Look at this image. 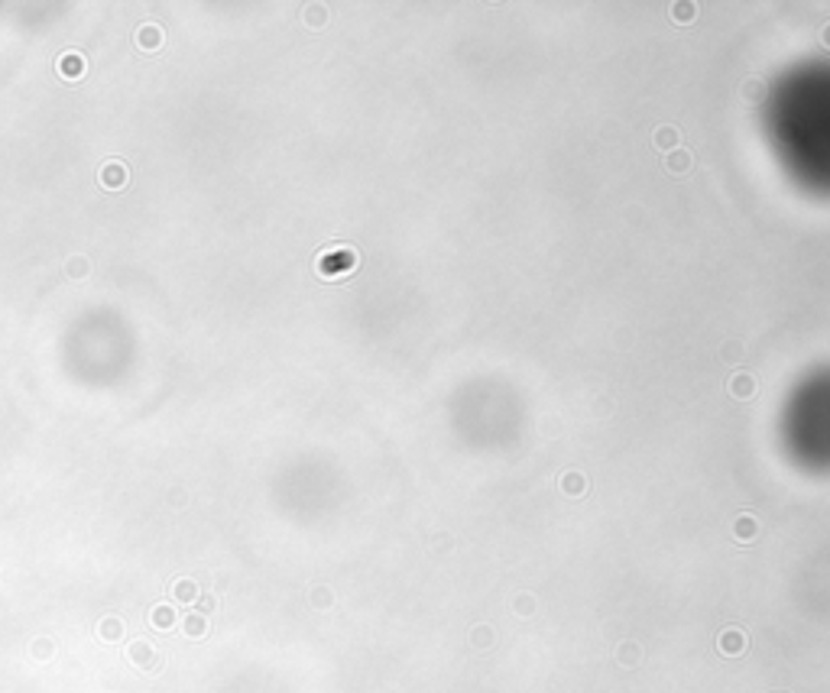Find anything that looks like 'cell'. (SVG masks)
<instances>
[{
  "mask_svg": "<svg viewBox=\"0 0 830 693\" xmlns=\"http://www.w3.org/2000/svg\"><path fill=\"white\" fill-rule=\"evenodd\" d=\"M59 75H62V78H69V81H78V78L85 75V55L65 52V55L59 59Z\"/></svg>",
  "mask_w": 830,
  "mask_h": 693,
  "instance_id": "3",
  "label": "cell"
},
{
  "mask_svg": "<svg viewBox=\"0 0 830 693\" xmlns=\"http://www.w3.org/2000/svg\"><path fill=\"white\" fill-rule=\"evenodd\" d=\"M354 266H357V253L347 250V246L331 250V253H324V256L318 259V273H322L324 279H341V275H347Z\"/></svg>",
  "mask_w": 830,
  "mask_h": 693,
  "instance_id": "1",
  "label": "cell"
},
{
  "mask_svg": "<svg viewBox=\"0 0 830 693\" xmlns=\"http://www.w3.org/2000/svg\"><path fill=\"white\" fill-rule=\"evenodd\" d=\"M753 534H756V522L749 515H743L737 522V538H743V541H753Z\"/></svg>",
  "mask_w": 830,
  "mask_h": 693,
  "instance_id": "10",
  "label": "cell"
},
{
  "mask_svg": "<svg viewBox=\"0 0 830 693\" xmlns=\"http://www.w3.org/2000/svg\"><path fill=\"white\" fill-rule=\"evenodd\" d=\"M69 275L72 279H85L88 275V259H69Z\"/></svg>",
  "mask_w": 830,
  "mask_h": 693,
  "instance_id": "13",
  "label": "cell"
},
{
  "mask_svg": "<svg viewBox=\"0 0 830 693\" xmlns=\"http://www.w3.org/2000/svg\"><path fill=\"white\" fill-rule=\"evenodd\" d=\"M753 392H756V379L749 373H737L730 379V396H737V399H753Z\"/></svg>",
  "mask_w": 830,
  "mask_h": 693,
  "instance_id": "7",
  "label": "cell"
},
{
  "mask_svg": "<svg viewBox=\"0 0 830 693\" xmlns=\"http://www.w3.org/2000/svg\"><path fill=\"white\" fill-rule=\"evenodd\" d=\"M717 645H720L723 655H730V658H733V655H743L746 635H743V632H737V629H727V632L720 635V641H717Z\"/></svg>",
  "mask_w": 830,
  "mask_h": 693,
  "instance_id": "6",
  "label": "cell"
},
{
  "mask_svg": "<svg viewBox=\"0 0 830 693\" xmlns=\"http://www.w3.org/2000/svg\"><path fill=\"white\" fill-rule=\"evenodd\" d=\"M691 166H694V159H691V153H688V149H675L671 156H665V168H669L671 176H688V172H691Z\"/></svg>",
  "mask_w": 830,
  "mask_h": 693,
  "instance_id": "4",
  "label": "cell"
},
{
  "mask_svg": "<svg viewBox=\"0 0 830 693\" xmlns=\"http://www.w3.org/2000/svg\"><path fill=\"white\" fill-rule=\"evenodd\" d=\"M564 489H568V493H581V489H587V480H581L577 473H568V476H564Z\"/></svg>",
  "mask_w": 830,
  "mask_h": 693,
  "instance_id": "15",
  "label": "cell"
},
{
  "mask_svg": "<svg viewBox=\"0 0 830 693\" xmlns=\"http://www.w3.org/2000/svg\"><path fill=\"white\" fill-rule=\"evenodd\" d=\"M185 632L195 635V638H198V635H205V632H208L205 616H188V619H185Z\"/></svg>",
  "mask_w": 830,
  "mask_h": 693,
  "instance_id": "9",
  "label": "cell"
},
{
  "mask_svg": "<svg viewBox=\"0 0 830 693\" xmlns=\"http://www.w3.org/2000/svg\"><path fill=\"white\" fill-rule=\"evenodd\" d=\"M101 635H108V641H114L117 635H120V622H117V619H108V622H101Z\"/></svg>",
  "mask_w": 830,
  "mask_h": 693,
  "instance_id": "16",
  "label": "cell"
},
{
  "mask_svg": "<svg viewBox=\"0 0 830 693\" xmlns=\"http://www.w3.org/2000/svg\"><path fill=\"white\" fill-rule=\"evenodd\" d=\"M98 178H101V185H104V188H123V185L130 182V168L123 166V162L110 159V162H104V166H101Z\"/></svg>",
  "mask_w": 830,
  "mask_h": 693,
  "instance_id": "2",
  "label": "cell"
},
{
  "mask_svg": "<svg viewBox=\"0 0 830 693\" xmlns=\"http://www.w3.org/2000/svg\"><path fill=\"white\" fill-rule=\"evenodd\" d=\"M824 42H827V46H830V26H827V30H824Z\"/></svg>",
  "mask_w": 830,
  "mask_h": 693,
  "instance_id": "17",
  "label": "cell"
},
{
  "mask_svg": "<svg viewBox=\"0 0 830 693\" xmlns=\"http://www.w3.org/2000/svg\"><path fill=\"white\" fill-rule=\"evenodd\" d=\"M153 625H159V629H169V625H172V609H169V606H156V609H153Z\"/></svg>",
  "mask_w": 830,
  "mask_h": 693,
  "instance_id": "12",
  "label": "cell"
},
{
  "mask_svg": "<svg viewBox=\"0 0 830 693\" xmlns=\"http://www.w3.org/2000/svg\"><path fill=\"white\" fill-rule=\"evenodd\" d=\"M137 42H140V49H147V52H153V49H159L162 46V30L156 23H143L137 30Z\"/></svg>",
  "mask_w": 830,
  "mask_h": 693,
  "instance_id": "5",
  "label": "cell"
},
{
  "mask_svg": "<svg viewBox=\"0 0 830 693\" xmlns=\"http://www.w3.org/2000/svg\"><path fill=\"white\" fill-rule=\"evenodd\" d=\"M675 143H678V130L675 127H661L659 133H655V146H659V149H671Z\"/></svg>",
  "mask_w": 830,
  "mask_h": 693,
  "instance_id": "8",
  "label": "cell"
},
{
  "mask_svg": "<svg viewBox=\"0 0 830 693\" xmlns=\"http://www.w3.org/2000/svg\"><path fill=\"white\" fill-rule=\"evenodd\" d=\"M671 13H675L678 23H691V20H694V4H675V7H671Z\"/></svg>",
  "mask_w": 830,
  "mask_h": 693,
  "instance_id": "11",
  "label": "cell"
},
{
  "mask_svg": "<svg viewBox=\"0 0 830 693\" xmlns=\"http://www.w3.org/2000/svg\"><path fill=\"white\" fill-rule=\"evenodd\" d=\"M195 596V583L192 580H178L176 583V600H192Z\"/></svg>",
  "mask_w": 830,
  "mask_h": 693,
  "instance_id": "14",
  "label": "cell"
}]
</instances>
